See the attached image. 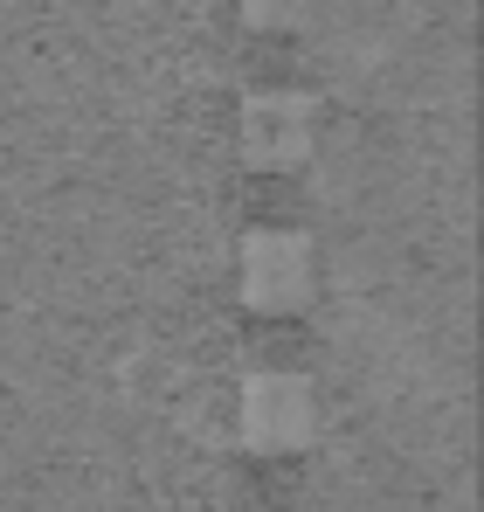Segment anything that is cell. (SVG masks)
<instances>
[{"mask_svg": "<svg viewBox=\"0 0 484 512\" xmlns=\"http://www.w3.org/2000/svg\"><path fill=\"white\" fill-rule=\"evenodd\" d=\"M312 243L291 229H256L242 243V298L256 312H298L312 298Z\"/></svg>", "mask_w": 484, "mask_h": 512, "instance_id": "2", "label": "cell"}, {"mask_svg": "<svg viewBox=\"0 0 484 512\" xmlns=\"http://www.w3.org/2000/svg\"><path fill=\"white\" fill-rule=\"evenodd\" d=\"M312 0H242V21L249 28H298Z\"/></svg>", "mask_w": 484, "mask_h": 512, "instance_id": "4", "label": "cell"}, {"mask_svg": "<svg viewBox=\"0 0 484 512\" xmlns=\"http://www.w3.org/2000/svg\"><path fill=\"white\" fill-rule=\"evenodd\" d=\"M312 429H319L312 381L270 367V374H256V381L242 388V443H249L256 457H291V450L312 443Z\"/></svg>", "mask_w": 484, "mask_h": 512, "instance_id": "1", "label": "cell"}, {"mask_svg": "<svg viewBox=\"0 0 484 512\" xmlns=\"http://www.w3.org/2000/svg\"><path fill=\"white\" fill-rule=\"evenodd\" d=\"M242 160L256 173H291L312 160V104L305 97H284V90H263L242 104Z\"/></svg>", "mask_w": 484, "mask_h": 512, "instance_id": "3", "label": "cell"}]
</instances>
